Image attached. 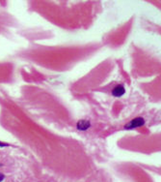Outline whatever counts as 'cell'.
<instances>
[{"instance_id":"obj_1","label":"cell","mask_w":161,"mask_h":182,"mask_svg":"<svg viewBox=\"0 0 161 182\" xmlns=\"http://www.w3.org/2000/svg\"><path fill=\"white\" fill-rule=\"evenodd\" d=\"M145 124V120L142 117H136L132 119L131 121H129V123H126L124 125V129L126 130H132L134 128H137V127H141Z\"/></svg>"},{"instance_id":"obj_2","label":"cell","mask_w":161,"mask_h":182,"mask_svg":"<svg viewBox=\"0 0 161 182\" xmlns=\"http://www.w3.org/2000/svg\"><path fill=\"white\" fill-rule=\"evenodd\" d=\"M91 127V123L89 120L81 119L77 122V129L80 131H86Z\"/></svg>"},{"instance_id":"obj_3","label":"cell","mask_w":161,"mask_h":182,"mask_svg":"<svg viewBox=\"0 0 161 182\" xmlns=\"http://www.w3.org/2000/svg\"><path fill=\"white\" fill-rule=\"evenodd\" d=\"M124 92H126V89H124V87L122 86V85H118L116 86L114 89L112 90V95L114 97H121L123 96Z\"/></svg>"},{"instance_id":"obj_4","label":"cell","mask_w":161,"mask_h":182,"mask_svg":"<svg viewBox=\"0 0 161 182\" xmlns=\"http://www.w3.org/2000/svg\"><path fill=\"white\" fill-rule=\"evenodd\" d=\"M4 178H5V175H4V174H3V173H0V182L4 180Z\"/></svg>"},{"instance_id":"obj_5","label":"cell","mask_w":161,"mask_h":182,"mask_svg":"<svg viewBox=\"0 0 161 182\" xmlns=\"http://www.w3.org/2000/svg\"><path fill=\"white\" fill-rule=\"evenodd\" d=\"M4 146H8V143H4L0 141V147H4Z\"/></svg>"}]
</instances>
